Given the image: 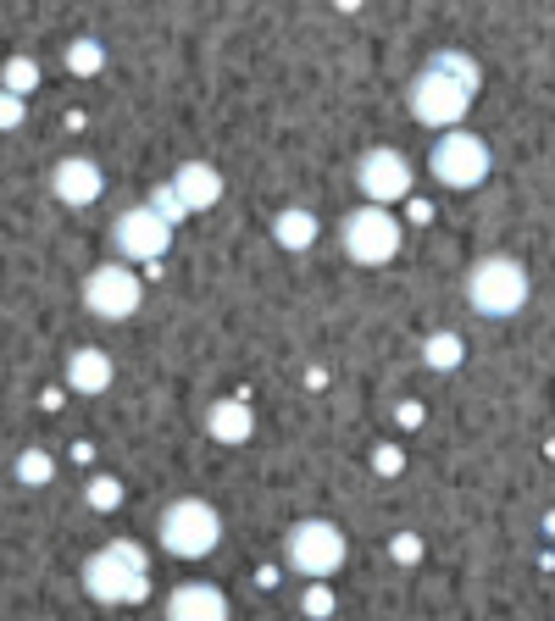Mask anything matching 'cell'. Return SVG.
Listing matches in <instances>:
<instances>
[{"label":"cell","instance_id":"8","mask_svg":"<svg viewBox=\"0 0 555 621\" xmlns=\"http://www.w3.org/2000/svg\"><path fill=\"white\" fill-rule=\"evenodd\" d=\"M139 300H145V283H139V272H128V267H95L89 278H83V306L100 317V322H122V317H133L139 311Z\"/></svg>","mask_w":555,"mask_h":621},{"label":"cell","instance_id":"11","mask_svg":"<svg viewBox=\"0 0 555 621\" xmlns=\"http://www.w3.org/2000/svg\"><path fill=\"white\" fill-rule=\"evenodd\" d=\"M172 194H178V206L184 211H206V206H217L222 200V172L217 167H206V161H184L178 172H172V183H167Z\"/></svg>","mask_w":555,"mask_h":621},{"label":"cell","instance_id":"7","mask_svg":"<svg viewBox=\"0 0 555 621\" xmlns=\"http://www.w3.org/2000/svg\"><path fill=\"white\" fill-rule=\"evenodd\" d=\"M428 172L445 183V189H478L489 178V144L478 133H445L428 156Z\"/></svg>","mask_w":555,"mask_h":621},{"label":"cell","instance_id":"12","mask_svg":"<svg viewBox=\"0 0 555 621\" xmlns=\"http://www.w3.org/2000/svg\"><path fill=\"white\" fill-rule=\"evenodd\" d=\"M50 183H56V200H61V206H95V200H100V167L83 161V156L56 161Z\"/></svg>","mask_w":555,"mask_h":621},{"label":"cell","instance_id":"14","mask_svg":"<svg viewBox=\"0 0 555 621\" xmlns=\"http://www.w3.org/2000/svg\"><path fill=\"white\" fill-rule=\"evenodd\" d=\"M67 383H72L78 394H100V389L111 383V355H106V350H72Z\"/></svg>","mask_w":555,"mask_h":621},{"label":"cell","instance_id":"6","mask_svg":"<svg viewBox=\"0 0 555 621\" xmlns=\"http://www.w3.org/2000/svg\"><path fill=\"white\" fill-rule=\"evenodd\" d=\"M339 239H345V256H350V261H361V267H384V261L400 256L406 228H400L395 211H384V206H361V211L345 217Z\"/></svg>","mask_w":555,"mask_h":621},{"label":"cell","instance_id":"27","mask_svg":"<svg viewBox=\"0 0 555 621\" xmlns=\"http://www.w3.org/2000/svg\"><path fill=\"white\" fill-rule=\"evenodd\" d=\"M400 422H406V428H417V422H423V411H417V400H406V405H400Z\"/></svg>","mask_w":555,"mask_h":621},{"label":"cell","instance_id":"17","mask_svg":"<svg viewBox=\"0 0 555 621\" xmlns=\"http://www.w3.org/2000/svg\"><path fill=\"white\" fill-rule=\"evenodd\" d=\"M423 355H428V367H434V372H456V367H462V355H467V344H462L456 333H434V339L423 344Z\"/></svg>","mask_w":555,"mask_h":621},{"label":"cell","instance_id":"13","mask_svg":"<svg viewBox=\"0 0 555 621\" xmlns=\"http://www.w3.org/2000/svg\"><path fill=\"white\" fill-rule=\"evenodd\" d=\"M167 621H228V600L211 583H178L167 594Z\"/></svg>","mask_w":555,"mask_h":621},{"label":"cell","instance_id":"2","mask_svg":"<svg viewBox=\"0 0 555 621\" xmlns=\"http://www.w3.org/2000/svg\"><path fill=\"white\" fill-rule=\"evenodd\" d=\"M83 589L100 600V605H139L150 594V578H145V555L133 544H111L100 555L83 561Z\"/></svg>","mask_w":555,"mask_h":621},{"label":"cell","instance_id":"21","mask_svg":"<svg viewBox=\"0 0 555 621\" xmlns=\"http://www.w3.org/2000/svg\"><path fill=\"white\" fill-rule=\"evenodd\" d=\"M145 206H150V211H156V217H161V222H167V228H172V222H178V217H184V206H178V194H172V189H167V183H161V189H156V194H150V200H145Z\"/></svg>","mask_w":555,"mask_h":621},{"label":"cell","instance_id":"18","mask_svg":"<svg viewBox=\"0 0 555 621\" xmlns=\"http://www.w3.org/2000/svg\"><path fill=\"white\" fill-rule=\"evenodd\" d=\"M39 83V61H28V56H11V67H6V94H28Z\"/></svg>","mask_w":555,"mask_h":621},{"label":"cell","instance_id":"24","mask_svg":"<svg viewBox=\"0 0 555 621\" xmlns=\"http://www.w3.org/2000/svg\"><path fill=\"white\" fill-rule=\"evenodd\" d=\"M389 555H395V561H406V567H412V561H417V555H423V544H417V533H400V539H395V544H389Z\"/></svg>","mask_w":555,"mask_h":621},{"label":"cell","instance_id":"9","mask_svg":"<svg viewBox=\"0 0 555 621\" xmlns=\"http://www.w3.org/2000/svg\"><path fill=\"white\" fill-rule=\"evenodd\" d=\"M356 189L367 194V206L395 211L400 200H412V161L400 150H367L356 167Z\"/></svg>","mask_w":555,"mask_h":621},{"label":"cell","instance_id":"10","mask_svg":"<svg viewBox=\"0 0 555 621\" xmlns=\"http://www.w3.org/2000/svg\"><path fill=\"white\" fill-rule=\"evenodd\" d=\"M111 239H117L122 261H156V256L172 244V228H167L150 206H133V211H122V217H117Z\"/></svg>","mask_w":555,"mask_h":621},{"label":"cell","instance_id":"4","mask_svg":"<svg viewBox=\"0 0 555 621\" xmlns=\"http://www.w3.org/2000/svg\"><path fill=\"white\" fill-rule=\"evenodd\" d=\"M156 533H161V550H167V555L200 561V555H211V550L222 544V517H217L206 500H172V505L161 511Z\"/></svg>","mask_w":555,"mask_h":621},{"label":"cell","instance_id":"1","mask_svg":"<svg viewBox=\"0 0 555 621\" xmlns=\"http://www.w3.org/2000/svg\"><path fill=\"white\" fill-rule=\"evenodd\" d=\"M478 67L462 56V50H439L423 72H417V83H412V111H417V122H428V128H456L462 117H467V106H473V94H478Z\"/></svg>","mask_w":555,"mask_h":621},{"label":"cell","instance_id":"3","mask_svg":"<svg viewBox=\"0 0 555 621\" xmlns=\"http://www.w3.org/2000/svg\"><path fill=\"white\" fill-rule=\"evenodd\" d=\"M467 300H473V311L478 317H517L523 306H528V272H523V261H512V256H484L478 267H473V278H467Z\"/></svg>","mask_w":555,"mask_h":621},{"label":"cell","instance_id":"22","mask_svg":"<svg viewBox=\"0 0 555 621\" xmlns=\"http://www.w3.org/2000/svg\"><path fill=\"white\" fill-rule=\"evenodd\" d=\"M117 500H122L117 478H95V483H89V505H95V511H117Z\"/></svg>","mask_w":555,"mask_h":621},{"label":"cell","instance_id":"25","mask_svg":"<svg viewBox=\"0 0 555 621\" xmlns=\"http://www.w3.org/2000/svg\"><path fill=\"white\" fill-rule=\"evenodd\" d=\"M11 122H22V100L0 89V128H11Z\"/></svg>","mask_w":555,"mask_h":621},{"label":"cell","instance_id":"5","mask_svg":"<svg viewBox=\"0 0 555 621\" xmlns=\"http://www.w3.org/2000/svg\"><path fill=\"white\" fill-rule=\"evenodd\" d=\"M284 567L300 572V578H311V583L334 578V572L345 567V533H339L334 522H323V517L289 528V539H284Z\"/></svg>","mask_w":555,"mask_h":621},{"label":"cell","instance_id":"23","mask_svg":"<svg viewBox=\"0 0 555 621\" xmlns=\"http://www.w3.org/2000/svg\"><path fill=\"white\" fill-rule=\"evenodd\" d=\"M300 605H306V617H328V611H334V594H328V589H323V583H311V589H306V600H300Z\"/></svg>","mask_w":555,"mask_h":621},{"label":"cell","instance_id":"20","mask_svg":"<svg viewBox=\"0 0 555 621\" xmlns=\"http://www.w3.org/2000/svg\"><path fill=\"white\" fill-rule=\"evenodd\" d=\"M50 472H56V461H50L44 450H28V455L17 461V478H22V483H50Z\"/></svg>","mask_w":555,"mask_h":621},{"label":"cell","instance_id":"19","mask_svg":"<svg viewBox=\"0 0 555 621\" xmlns=\"http://www.w3.org/2000/svg\"><path fill=\"white\" fill-rule=\"evenodd\" d=\"M67 67L72 72H100V44L95 39H72L67 44Z\"/></svg>","mask_w":555,"mask_h":621},{"label":"cell","instance_id":"16","mask_svg":"<svg viewBox=\"0 0 555 621\" xmlns=\"http://www.w3.org/2000/svg\"><path fill=\"white\" fill-rule=\"evenodd\" d=\"M272 239H278L284 250H306V244H317V217H311V211H278Z\"/></svg>","mask_w":555,"mask_h":621},{"label":"cell","instance_id":"26","mask_svg":"<svg viewBox=\"0 0 555 621\" xmlns=\"http://www.w3.org/2000/svg\"><path fill=\"white\" fill-rule=\"evenodd\" d=\"M373 467H378V472H400V450H378Z\"/></svg>","mask_w":555,"mask_h":621},{"label":"cell","instance_id":"15","mask_svg":"<svg viewBox=\"0 0 555 621\" xmlns=\"http://www.w3.org/2000/svg\"><path fill=\"white\" fill-rule=\"evenodd\" d=\"M206 428H211V439H217V444H245L256 422H250V405H239V400H222V405H211Z\"/></svg>","mask_w":555,"mask_h":621}]
</instances>
